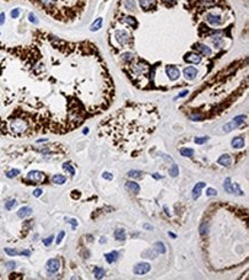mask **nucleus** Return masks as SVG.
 <instances>
[{"instance_id":"c03bdc74","label":"nucleus","mask_w":249,"mask_h":280,"mask_svg":"<svg viewBox=\"0 0 249 280\" xmlns=\"http://www.w3.org/2000/svg\"><path fill=\"white\" fill-rule=\"evenodd\" d=\"M6 266H7V269L13 270V269H15L16 263H15V262H13V261H10V262H7V263H6Z\"/></svg>"},{"instance_id":"58836bf2","label":"nucleus","mask_w":249,"mask_h":280,"mask_svg":"<svg viewBox=\"0 0 249 280\" xmlns=\"http://www.w3.org/2000/svg\"><path fill=\"white\" fill-rule=\"evenodd\" d=\"M209 140V138L208 137H201V138H195V143H198V145H202V143H204V142H207Z\"/></svg>"},{"instance_id":"09e8293b","label":"nucleus","mask_w":249,"mask_h":280,"mask_svg":"<svg viewBox=\"0 0 249 280\" xmlns=\"http://www.w3.org/2000/svg\"><path fill=\"white\" fill-rule=\"evenodd\" d=\"M162 157H164L166 161H169V162H173V158L172 157H170V156H168V155H164V154H162Z\"/></svg>"},{"instance_id":"a19ab883","label":"nucleus","mask_w":249,"mask_h":280,"mask_svg":"<svg viewBox=\"0 0 249 280\" xmlns=\"http://www.w3.org/2000/svg\"><path fill=\"white\" fill-rule=\"evenodd\" d=\"M64 235H65L64 231H61V232L59 233V235H57V239H56V244H60V243L62 242V240H63Z\"/></svg>"},{"instance_id":"7c9ffc66","label":"nucleus","mask_w":249,"mask_h":280,"mask_svg":"<svg viewBox=\"0 0 249 280\" xmlns=\"http://www.w3.org/2000/svg\"><path fill=\"white\" fill-rule=\"evenodd\" d=\"M169 175L171 176V177H177L178 175H179V168H178V165L177 164H172V167L170 168V170H169Z\"/></svg>"},{"instance_id":"bb28decb","label":"nucleus","mask_w":249,"mask_h":280,"mask_svg":"<svg viewBox=\"0 0 249 280\" xmlns=\"http://www.w3.org/2000/svg\"><path fill=\"white\" fill-rule=\"evenodd\" d=\"M179 153H180V155L184 156V157H191V156L194 155V150H193L192 148H181V149L179 150Z\"/></svg>"},{"instance_id":"1a4fd4ad","label":"nucleus","mask_w":249,"mask_h":280,"mask_svg":"<svg viewBox=\"0 0 249 280\" xmlns=\"http://www.w3.org/2000/svg\"><path fill=\"white\" fill-rule=\"evenodd\" d=\"M150 270V264L147 262H143V263H139L134 266L133 269V272L136 275H146L148 273Z\"/></svg>"},{"instance_id":"a18cd8bd","label":"nucleus","mask_w":249,"mask_h":280,"mask_svg":"<svg viewBox=\"0 0 249 280\" xmlns=\"http://www.w3.org/2000/svg\"><path fill=\"white\" fill-rule=\"evenodd\" d=\"M42 193H43L42 188H37V189H35V191H33V195H35L36 197H39V196L42 195Z\"/></svg>"},{"instance_id":"cd10ccee","label":"nucleus","mask_w":249,"mask_h":280,"mask_svg":"<svg viewBox=\"0 0 249 280\" xmlns=\"http://www.w3.org/2000/svg\"><path fill=\"white\" fill-rule=\"evenodd\" d=\"M143 175H144V172H143V171H139V170H131V171L128 172V176H129L130 178H134V179H139V178H141Z\"/></svg>"},{"instance_id":"aec40b11","label":"nucleus","mask_w":249,"mask_h":280,"mask_svg":"<svg viewBox=\"0 0 249 280\" xmlns=\"http://www.w3.org/2000/svg\"><path fill=\"white\" fill-rule=\"evenodd\" d=\"M123 5H124V8H125L126 10H129V12H132V10H134V9L137 8V2H136V0H124Z\"/></svg>"},{"instance_id":"6ab92c4d","label":"nucleus","mask_w":249,"mask_h":280,"mask_svg":"<svg viewBox=\"0 0 249 280\" xmlns=\"http://www.w3.org/2000/svg\"><path fill=\"white\" fill-rule=\"evenodd\" d=\"M32 214V209L30 207H22L18 211H17V216L20 218H25L28 216H30Z\"/></svg>"},{"instance_id":"c9c22d12","label":"nucleus","mask_w":249,"mask_h":280,"mask_svg":"<svg viewBox=\"0 0 249 280\" xmlns=\"http://www.w3.org/2000/svg\"><path fill=\"white\" fill-rule=\"evenodd\" d=\"M20 15H21V10H20V8H14V9H12V12H10V17H12V18H17Z\"/></svg>"},{"instance_id":"72a5a7b5","label":"nucleus","mask_w":249,"mask_h":280,"mask_svg":"<svg viewBox=\"0 0 249 280\" xmlns=\"http://www.w3.org/2000/svg\"><path fill=\"white\" fill-rule=\"evenodd\" d=\"M17 175H20V170H18V169H13V170H10V171H8V172L6 173V177H7V178H14V177H16Z\"/></svg>"},{"instance_id":"6e6d98bb","label":"nucleus","mask_w":249,"mask_h":280,"mask_svg":"<svg viewBox=\"0 0 249 280\" xmlns=\"http://www.w3.org/2000/svg\"><path fill=\"white\" fill-rule=\"evenodd\" d=\"M169 235H170L171 238H173V239H176V238H177V235H176V234L171 233V232H169Z\"/></svg>"},{"instance_id":"49530a36","label":"nucleus","mask_w":249,"mask_h":280,"mask_svg":"<svg viewBox=\"0 0 249 280\" xmlns=\"http://www.w3.org/2000/svg\"><path fill=\"white\" fill-rule=\"evenodd\" d=\"M188 93H190V91H188V90H185V91H183V92H180V93L178 94V95L176 96V99H177V98H184V96H186Z\"/></svg>"},{"instance_id":"c85d7f7f","label":"nucleus","mask_w":249,"mask_h":280,"mask_svg":"<svg viewBox=\"0 0 249 280\" xmlns=\"http://www.w3.org/2000/svg\"><path fill=\"white\" fill-rule=\"evenodd\" d=\"M62 169L63 170H65V171H68L71 176H75L76 175V171H75V168L69 163V162H65V163H63V165H62Z\"/></svg>"},{"instance_id":"7ed1b4c3","label":"nucleus","mask_w":249,"mask_h":280,"mask_svg":"<svg viewBox=\"0 0 249 280\" xmlns=\"http://www.w3.org/2000/svg\"><path fill=\"white\" fill-rule=\"evenodd\" d=\"M6 2L14 0H2ZM35 6L55 22L70 24L79 20L91 0H20Z\"/></svg>"},{"instance_id":"9d476101","label":"nucleus","mask_w":249,"mask_h":280,"mask_svg":"<svg viewBox=\"0 0 249 280\" xmlns=\"http://www.w3.org/2000/svg\"><path fill=\"white\" fill-rule=\"evenodd\" d=\"M139 3L141 9H144L145 12H149L151 9L157 8V0H139Z\"/></svg>"},{"instance_id":"f8f14e48","label":"nucleus","mask_w":249,"mask_h":280,"mask_svg":"<svg viewBox=\"0 0 249 280\" xmlns=\"http://www.w3.org/2000/svg\"><path fill=\"white\" fill-rule=\"evenodd\" d=\"M184 60L188 63H192V64H199L201 62V55L196 54V53H186L184 55Z\"/></svg>"},{"instance_id":"473e14b6","label":"nucleus","mask_w":249,"mask_h":280,"mask_svg":"<svg viewBox=\"0 0 249 280\" xmlns=\"http://www.w3.org/2000/svg\"><path fill=\"white\" fill-rule=\"evenodd\" d=\"M28 18H29V21H30L32 24H35V25H37V24L39 23V20H38V18H37V16L35 15V13H29Z\"/></svg>"},{"instance_id":"393cba45","label":"nucleus","mask_w":249,"mask_h":280,"mask_svg":"<svg viewBox=\"0 0 249 280\" xmlns=\"http://www.w3.org/2000/svg\"><path fill=\"white\" fill-rule=\"evenodd\" d=\"M154 249L160 254H164L165 251H166V248H165V246H164V243L163 242H161V241H157V242H155L154 243Z\"/></svg>"},{"instance_id":"20e7f679","label":"nucleus","mask_w":249,"mask_h":280,"mask_svg":"<svg viewBox=\"0 0 249 280\" xmlns=\"http://www.w3.org/2000/svg\"><path fill=\"white\" fill-rule=\"evenodd\" d=\"M114 38L121 47H131L133 44L132 36L124 29H116L114 31Z\"/></svg>"},{"instance_id":"423d86ee","label":"nucleus","mask_w":249,"mask_h":280,"mask_svg":"<svg viewBox=\"0 0 249 280\" xmlns=\"http://www.w3.org/2000/svg\"><path fill=\"white\" fill-rule=\"evenodd\" d=\"M246 120H247V116H245V115H239V116L234 117V118L232 120V122L227 123V124L224 126V131L230 132V131H232L233 129L239 128L240 125H242V124L246 122Z\"/></svg>"},{"instance_id":"dca6fc26","label":"nucleus","mask_w":249,"mask_h":280,"mask_svg":"<svg viewBox=\"0 0 249 280\" xmlns=\"http://www.w3.org/2000/svg\"><path fill=\"white\" fill-rule=\"evenodd\" d=\"M217 163H218L219 165H223V167H229V165H231V163H232L231 156H230L229 154H224V155H222V156L217 160Z\"/></svg>"},{"instance_id":"5701e85b","label":"nucleus","mask_w":249,"mask_h":280,"mask_svg":"<svg viewBox=\"0 0 249 280\" xmlns=\"http://www.w3.org/2000/svg\"><path fill=\"white\" fill-rule=\"evenodd\" d=\"M52 182L54 184H57V185H63L67 182V178L63 175H55V176L52 177Z\"/></svg>"},{"instance_id":"e433bc0d","label":"nucleus","mask_w":249,"mask_h":280,"mask_svg":"<svg viewBox=\"0 0 249 280\" xmlns=\"http://www.w3.org/2000/svg\"><path fill=\"white\" fill-rule=\"evenodd\" d=\"M5 253H6L7 255H9V256H15V255H18V254H20V253L16 251L15 249H10V248H5Z\"/></svg>"},{"instance_id":"39448f33","label":"nucleus","mask_w":249,"mask_h":280,"mask_svg":"<svg viewBox=\"0 0 249 280\" xmlns=\"http://www.w3.org/2000/svg\"><path fill=\"white\" fill-rule=\"evenodd\" d=\"M28 179L30 180V185H37V184H43L47 180L46 175L43 173L42 171L38 170H32L28 173Z\"/></svg>"},{"instance_id":"f257e3e1","label":"nucleus","mask_w":249,"mask_h":280,"mask_svg":"<svg viewBox=\"0 0 249 280\" xmlns=\"http://www.w3.org/2000/svg\"><path fill=\"white\" fill-rule=\"evenodd\" d=\"M115 86L98 47L37 30L29 44L0 43V135H64L103 113Z\"/></svg>"},{"instance_id":"4be33fe9","label":"nucleus","mask_w":249,"mask_h":280,"mask_svg":"<svg viewBox=\"0 0 249 280\" xmlns=\"http://www.w3.org/2000/svg\"><path fill=\"white\" fill-rule=\"evenodd\" d=\"M102 17H99V18H97L93 23H92V25L90 27V30L92 31V32H94V31H98V30H100L101 28H102Z\"/></svg>"},{"instance_id":"2eb2a0df","label":"nucleus","mask_w":249,"mask_h":280,"mask_svg":"<svg viewBox=\"0 0 249 280\" xmlns=\"http://www.w3.org/2000/svg\"><path fill=\"white\" fill-rule=\"evenodd\" d=\"M203 187H205V183H203V182H200V183H198V184L194 186L193 192H192V196H193L194 200H198V199L200 197V195H201V189H202Z\"/></svg>"},{"instance_id":"2f4dec72","label":"nucleus","mask_w":249,"mask_h":280,"mask_svg":"<svg viewBox=\"0 0 249 280\" xmlns=\"http://www.w3.org/2000/svg\"><path fill=\"white\" fill-rule=\"evenodd\" d=\"M157 251L154 249V248H151V249H148V250H146L143 255L145 256V257H147V258H155L156 256H157Z\"/></svg>"},{"instance_id":"4c0bfd02","label":"nucleus","mask_w":249,"mask_h":280,"mask_svg":"<svg viewBox=\"0 0 249 280\" xmlns=\"http://www.w3.org/2000/svg\"><path fill=\"white\" fill-rule=\"evenodd\" d=\"M53 239H54V235H50V236H48V238H46V239L43 240V243L46 247H50V244H52V242H53Z\"/></svg>"},{"instance_id":"a211bd4d","label":"nucleus","mask_w":249,"mask_h":280,"mask_svg":"<svg viewBox=\"0 0 249 280\" xmlns=\"http://www.w3.org/2000/svg\"><path fill=\"white\" fill-rule=\"evenodd\" d=\"M125 188H126L129 192H131V193H136V194H138V193L140 192V186H139L137 183H134V182H128V183L125 184Z\"/></svg>"},{"instance_id":"5fc2aeb1","label":"nucleus","mask_w":249,"mask_h":280,"mask_svg":"<svg viewBox=\"0 0 249 280\" xmlns=\"http://www.w3.org/2000/svg\"><path fill=\"white\" fill-rule=\"evenodd\" d=\"M89 132H90V130H89V129H87V128H86V129H85V130H83V133H84V135H87V133H89Z\"/></svg>"},{"instance_id":"864d4df0","label":"nucleus","mask_w":249,"mask_h":280,"mask_svg":"<svg viewBox=\"0 0 249 280\" xmlns=\"http://www.w3.org/2000/svg\"><path fill=\"white\" fill-rule=\"evenodd\" d=\"M104 242H107V239H106L104 236H102V238L100 239V243H104Z\"/></svg>"},{"instance_id":"8fccbe9b","label":"nucleus","mask_w":249,"mask_h":280,"mask_svg":"<svg viewBox=\"0 0 249 280\" xmlns=\"http://www.w3.org/2000/svg\"><path fill=\"white\" fill-rule=\"evenodd\" d=\"M30 251L29 250H24V251H22V253H20V255H24V256H30Z\"/></svg>"},{"instance_id":"4d7b16f0","label":"nucleus","mask_w":249,"mask_h":280,"mask_svg":"<svg viewBox=\"0 0 249 280\" xmlns=\"http://www.w3.org/2000/svg\"><path fill=\"white\" fill-rule=\"evenodd\" d=\"M44 141H47V139H39V140H37V142H44Z\"/></svg>"},{"instance_id":"13d9d810","label":"nucleus","mask_w":249,"mask_h":280,"mask_svg":"<svg viewBox=\"0 0 249 280\" xmlns=\"http://www.w3.org/2000/svg\"><path fill=\"white\" fill-rule=\"evenodd\" d=\"M0 35H1V33H0Z\"/></svg>"},{"instance_id":"f3484780","label":"nucleus","mask_w":249,"mask_h":280,"mask_svg":"<svg viewBox=\"0 0 249 280\" xmlns=\"http://www.w3.org/2000/svg\"><path fill=\"white\" fill-rule=\"evenodd\" d=\"M122 22L125 23V24H128V25H130V27L133 28V29L138 27V21H137V18H134L133 16H124L123 20H122Z\"/></svg>"},{"instance_id":"412c9836","label":"nucleus","mask_w":249,"mask_h":280,"mask_svg":"<svg viewBox=\"0 0 249 280\" xmlns=\"http://www.w3.org/2000/svg\"><path fill=\"white\" fill-rule=\"evenodd\" d=\"M231 143L234 148H242L245 146V139L242 137H237V138H233Z\"/></svg>"},{"instance_id":"f03ea898","label":"nucleus","mask_w":249,"mask_h":280,"mask_svg":"<svg viewBox=\"0 0 249 280\" xmlns=\"http://www.w3.org/2000/svg\"><path fill=\"white\" fill-rule=\"evenodd\" d=\"M160 121L151 103H128L100 123L101 132L122 150L130 152L145 145Z\"/></svg>"},{"instance_id":"f704fd0d","label":"nucleus","mask_w":249,"mask_h":280,"mask_svg":"<svg viewBox=\"0 0 249 280\" xmlns=\"http://www.w3.org/2000/svg\"><path fill=\"white\" fill-rule=\"evenodd\" d=\"M16 206V200H9V201H7L6 202V204H5V208H6V210H12L14 207Z\"/></svg>"},{"instance_id":"ea45409f","label":"nucleus","mask_w":249,"mask_h":280,"mask_svg":"<svg viewBox=\"0 0 249 280\" xmlns=\"http://www.w3.org/2000/svg\"><path fill=\"white\" fill-rule=\"evenodd\" d=\"M205 194H207V196H212V195H216L217 194V191L214 189V188H211V187H209V188H207Z\"/></svg>"},{"instance_id":"a878e982","label":"nucleus","mask_w":249,"mask_h":280,"mask_svg":"<svg viewBox=\"0 0 249 280\" xmlns=\"http://www.w3.org/2000/svg\"><path fill=\"white\" fill-rule=\"evenodd\" d=\"M114 235H115V239L118 240V241H124V240H125V231H124L123 229H118V230H116L115 233H114Z\"/></svg>"},{"instance_id":"b1692460","label":"nucleus","mask_w":249,"mask_h":280,"mask_svg":"<svg viewBox=\"0 0 249 280\" xmlns=\"http://www.w3.org/2000/svg\"><path fill=\"white\" fill-rule=\"evenodd\" d=\"M104 257H106V261H107L109 264H111V263H114V262L117 260V257H118V253H117V251H111V253L106 254Z\"/></svg>"},{"instance_id":"c756f323","label":"nucleus","mask_w":249,"mask_h":280,"mask_svg":"<svg viewBox=\"0 0 249 280\" xmlns=\"http://www.w3.org/2000/svg\"><path fill=\"white\" fill-rule=\"evenodd\" d=\"M106 276V271L102 268H96L94 269V277L97 279H102Z\"/></svg>"},{"instance_id":"37998d69","label":"nucleus","mask_w":249,"mask_h":280,"mask_svg":"<svg viewBox=\"0 0 249 280\" xmlns=\"http://www.w3.org/2000/svg\"><path fill=\"white\" fill-rule=\"evenodd\" d=\"M68 223H70L71 225H72V230H75L76 227H77V225H78V222L76 221V219H74V218H71V219H69V221H67Z\"/></svg>"},{"instance_id":"603ef678","label":"nucleus","mask_w":249,"mask_h":280,"mask_svg":"<svg viewBox=\"0 0 249 280\" xmlns=\"http://www.w3.org/2000/svg\"><path fill=\"white\" fill-rule=\"evenodd\" d=\"M151 176H153L155 179H161V178H162V177H161L158 173H154V175H151Z\"/></svg>"},{"instance_id":"de8ad7c7","label":"nucleus","mask_w":249,"mask_h":280,"mask_svg":"<svg viewBox=\"0 0 249 280\" xmlns=\"http://www.w3.org/2000/svg\"><path fill=\"white\" fill-rule=\"evenodd\" d=\"M5 20H6V14L5 13H1L0 14V25H2L5 23Z\"/></svg>"},{"instance_id":"79ce46f5","label":"nucleus","mask_w":249,"mask_h":280,"mask_svg":"<svg viewBox=\"0 0 249 280\" xmlns=\"http://www.w3.org/2000/svg\"><path fill=\"white\" fill-rule=\"evenodd\" d=\"M102 177H103L104 179H107V180H111V179L114 178V176H113L110 172H103V173H102Z\"/></svg>"},{"instance_id":"0eeeda50","label":"nucleus","mask_w":249,"mask_h":280,"mask_svg":"<svg viewBox=\"0 0 249 280\" xmlns=\"http://www.w3.org/2000/svg\"><path fill=\"white\" fill-rule=\"evenodd\" d=\"M224 189L227 192V193H230V194H238V195H244V192L239 188V185L238 184H232L231 183V178L230 177H227L226 179H225V182H224Z\"/></svg>"},{"instance_id":"6e6552de","label":"nucleus","mask_w":249,"mask_h":280,"mask_svg":"<svg viewBox=\"0 0 249 280\" xmlns=\"http://www.w3.org/2000/svg\"><path fill=\"white\" fill-rule=\"evenodd\" d=\"M165 71H166V75L169 77V79L171 82H175L177 81L179 77H180V70L178 69V67L173 66V64H169L165 67Z\"/></svg>"},{"instance_id":"ddd939ff","label":"nucleus","mask_w":249,"mask_h":280,"mask_svg":"<svg viewBox=\"0 0 249 280\" xmlns=\"http://www.w3.org/2000/svg\"><path fill=\"white\" fill-rule=\"evenodd\" d=\"M193 49L198 51V53L201 54V55H203V56H210L212 54L211 48L209 46H207V45H203V44H198V45L193 46Z\"/></svg>"},{"instance_id":"3c124183","label":"nucleus","mask_w":249,"mask_h":280,"mask_svg":"<svg viewBox=\"0 0 249 280\" xmlns=\"http://www.w3.org/2000/svg\"><path fill=\"white\" fill-rule=\"evenodd\" d=\"M144 229H146V230L150 231V230H153V226L149 225V224H144Z\"/></svg>"},{"instance_id":"9b49d317","label":"nucleus","mask_w":249,"mask_h":280,"mask_svg":"<svg viewBox=\"0 0 249 280\" xmlns=\"http://www.w3.org/2000/svg\"><path fill=\"white\" fill-rule=\"evenodd\" d=\"M46 269L50 273H56L60 269V261L56 258H50L46 263Z\"/></svg>"},{"instance_id":"4468645a","label":"nucleus","mask_w":249,"mask_h":280,"mask_svg":"<svg viewBox=\"0 0 249 280\" xmlns=\"http://www.w3.org/2000/svg\"><path fill=\"white\" fill-rule=\"evenodd\" d=\"M184 76H185L186 79H188V81H193V79H195L196 76H198V70H196L194 67L190 66V67H187V68L184 69Z\"/></svg>"}]
</instances>
